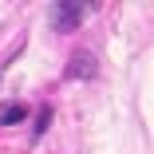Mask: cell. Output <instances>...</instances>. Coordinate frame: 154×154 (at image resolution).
Segmentation results:
<instances>
[{"mask_svg": "<svg viewBox=\"0 0 154 154\" xmlns=\"http://www.w3.org/2000/svg\"><path fill=\"white\" fill-rule=\"evenodd\" d=\"M24 115H28V107H20V103H8L4 111H0V122H4V127H12V122H24Z\"/></svg>", "mask_w": 154, "mask_h": 154, "instance_id": "obj_3", "label": "cell"}, {"mask_svg": "<svg viewBox=\"0 0 154 154\" xmlns=\"http://www.w3.org/2000/svg\"><path fill=\"white\" fill-rule=\"evenodd\" d=\"M48 122H51V107H40V115H36V134L48 131Z\"/></svg>", "mask_w": 154, "mask_h": 154, "instance_id": "obj_4", "label": "cell"}, {"mask_svg": "<svg viewBox=\"0 0 154 154\" xmlns=\"http://www.w3.org/2000/svg\"><path fill=\"white\" fill-rule=\"evenodd\" d=\"M83 16H87V4H55L51 8V20H55L59 32H75Z\"/></svg>", "mask_w": 154, "mask_h": 154, "instance_id": "obj_1", "label": "cell"}, {"mask_svg": "<svg viewBox=\"0 0 154 154\" xmlns=\"http://www.w3.org/2000/svg\"><path fill=\"white\" fill-rule=\"evenodd\" d=\"M67 75H75V79H91V75H95V59H91L87 51H75L71 63H67Z\"/></svg>", "mask_w": 154, "mask_h": 154, "instance_id": "obj_2", "label": "cell"}]
</instances>
